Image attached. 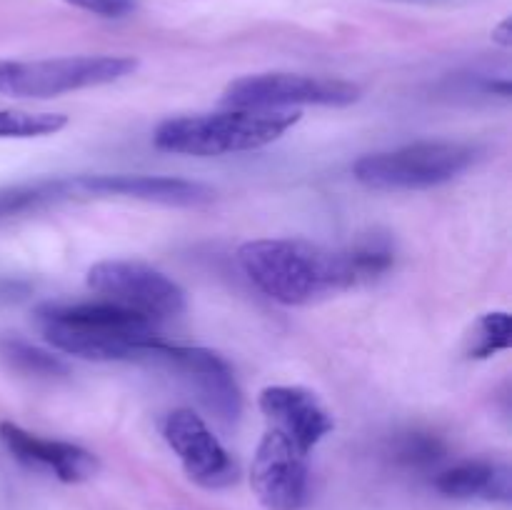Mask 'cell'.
I'll return each instance as SVG.
<instances>
[{
	"mask_svg": "<svg viewBox=\"0 0 512 510\" xmlns=\"http://www.w3.org/2000/svg\"><path fill=\"white\" fill-rule=\"evenodd\" d=\"M238 265L250 283L283 305H310L358 285L345 250L300 238L250 240L238 248Z\"/></svg>",
	"mask_w": 512,
	"mask_h": 510,
	"instance_id": "obj_1",
	"label": "cell"
},
{
	"mask_svg": "<svg viewBox=\"0 0 512 510\" xmlns=\"http://www.w3.org/2000/svg\"><path fill=\"white\" fill-rule=\"evenodd\" d=\"M43 338L55 350L85 360H150L158 323L113 303L45 305L38 310Z\"/></svg>",
	"mask_w": 512,
	"mask_h": 510,
	"instance_id": "obj_2",
	"label": "cell"
},
{
	"mask_svg": "<svg viewBox=\"0 0 512 510\" xmlns=\"http://www.w3.org/2000/svg\"><path fill=\"white\" fill-rule=\"evenodd\" d=\"M298 108H225L168 118L155 128L158 150L195 158L248 153L283 138L298 120Z\"/></svg>",
	"mask_w": 512,
	"mask_h": 510,
	"instance_id": "obj_3",
	"label": "cell"
},
{
	"mask_svg": "<svg viewBox=\"0 0 512 510\" xmlns=\"http://www.w3.org/2000/svg\"><path fill=\"white\" fill-rule=\"evenodd\" d=\"M478 158V148L455 140H423L355 160L353 175L373 190H423L458 178Z\"/></svg>",
	"mask_w": 512,
	"mask_h": 510,
	"instance_id": "obj_4",
	"label": "cell"
},
{
	"mask_svg": "<svg viewBox=\"0 0 512 510\" xmlns=\"http://www.w3.org/2000/svg\"><path fill=\"white\" fill-rule=\"evenodd\" d=\"M130 55H68L48 60H0V93L13 98H55L98 88L135 73Z\"/></svg>",
	"mask_w": 512,
	"mask_h": 510,
	"instance_id": "obj_5",
	"label": "cell"
},
{
	"mask_svg": "<svg viewBox=\"0 0 512 510\" xmlns=\"http://www.w3.org/2000/svg\"><path fill=\"white\" fill-rule=\"evenodd\" d=\"M88 288L105 303L160 323L185 313V293L173 278L138 260H100L90 265Z\"/></svg>",
	"mask_w": 512,
	"mask_h": 510,
	"instance_id": "obj_6",
	"label": "cell"
},
{
	"mask_svg": "<svg viewBox=\"0 0 512 510\" xmlns=\"http://www.w3.org/2000/svg\"><path fill=\"white\" fill-rule=\"evenodd\" d=\"M360 98L355 83L300 73H255L223 90L225 108H298V105H350Z\"/></svg>",
	"mask_w": 512,
	"mask_h": 510,
	"instance_id": "obj_7",
	"label": "cell"
},
{
	"mask_svg": "<svg viewBox=\"0 0 512 510\" xmlns=\"http://www.w3.org/2000/svg\"><path fill=\"white\" fill-rule=\"evenodd\" d=\"M150 363H163L178 370L193 385L205 408L218 415L220 420L225 423L238 420L240 410H243V398H240L233 370L225 363L223 355L208 348H198V345L168 343L160 335L150 350Z\"/></svg>",
	"mask_w": 512,
	"mask_h": 510,
	"instance_id": "obj_8",
	"label": "cell"
},
{
	"mask_svg": "<svg viewBox=\"0 0 512 510\" xmlns=\"http://www.w3.org/2000/svg\"><path fill=\"white\" fill-rule=\"evenodd\" d=\"M250 488L265 510H300L308 498V453L268 428L255 450Z\"/></svg>",
	"mask_w": 512,
	"mask_h": 510,
	"instance_id": "obj_9",
	"label": "cell"
},
{
	"mask_svg": "<svg viewBox=\"0 0 512 510\" xmlns=\"http://www.w3.org/2000/svg\"><path fill=\"white\" fill-rule=\"evenodd\" d=\"M163 438L183 463L185 475L200 488H225L238 480L235 460L193 410L180 408L165 415Z\"/></svg>",
	"mask_w": 512,
	"mask_h": 510,
	"instance_id": "obj_10",
	"label": "cell"
},
{
	"mask_svg": "<svg viewBox=\"0 0 512 510\" xmlns=\"http://www.w3.org/2000/svg\"><path fill=\"white\" fill-rule=\"evenodd\" d=\"M258 405L268 428L293 440L303 453H310L335 428L333 415L318 395L300 385H270L260 393Z\"/></svg>",
	"mask_w": 512,
	"mask_h": 510,
	"instance_id": "obj_11",
	"label": "cell"
},
{
	"mask_svg": "<svg viewBox=\"0 0 512 510\" xmlns=\"http://www.w3.org/2000/svg\"><path fill=\"white\" fill-rule=\"evenodd\" d=\"M0 443L18 463L53 473L63 483H85L100 470V460L90 450L65 440L40 438L15 423H0Z\"/></svg>",
	"mask_w": 512,
	"mask_h": 510,
	"instance_id": "obj_12",
	"label": "cell"
},
{
	"mask_svg": "<svg viewBox=\"0 0 512 510\" xmlns=\"http://www.w3.org/2000/svg\"><path fill=\"white\" fill-rule=\"evenodd\" d=\"M70 188L165 205H203L215 198V190L210 185L170 178V175H83V178L70 180Z\"/></svg>",
	"mask_w": 512,
	"mask_h": 510,
	"instance_id": "obj_13",
	"label": "cell"
},
{
	"mask_svg": "<svg viewBox=\"0 0 512 510\" xmlns=\"http://www.w3.org/2000/svg\"><path fill=\"white\" fill-rule=\"evenodd\" d=\"M438 493L455 500L483 498L493 503H510L512 475L503 463H488V460H465L443 470L435 478Z\"/></svg>",
	"mask_w": 512,
	"mask_h": 510,
	"instance_id": "obj_14",
	"label": "cell"
},
{
	"mask_svg": "<svg viewBox=\"0 0 512 510\" xmlns=\"http://www.w3.org/2000/svg\"><path fill=\"white\" fill-rule=\"evenodd\" d=\"M70 190V180H53V183L15 185V188H0V218L28 213L45 203L63 198Z\"/></svg>",
	"mask_w": 512,
	"mask_h": 510,
	"instance_id": "obj_15",
	"label": "cell"
},
{
	"mask_svg": "<svg viewBox=\"0 0 512 510\" xmlns=\"http://www.w3.org/2000/svg\"><path fill=\"white\" fill-rule=\"evenodd\" d=\"M68 125L63 113H30V110L0 108V138H43Z\"/></svg>",
	"mask_w": 512,
	"mask_h": 510,
	"instance_id": "obj_16",
	"label": "cell"
},
{
	"mask_svg": "<svg viewBox=\"0 0 512 510\" xmlns=\"http://www.w3.org/2000/svg\"><path fill=\"white\" fill-rule=\"evenodd\" d=\"M512 343V318L505 310L485 313L475 323L473 343H470V358H490V355L508 350Z\"/></svg>",
	"mask_w": 512,
	"mask_h": 510,
	"instance_id": "obj_17",
	"label": "cell"
},
{
	"mask_svg": "<svg viewBox=\"0 0 512 510\" xmlns=\"http://www.w3.org/2000/svg\"><path fill=\"white\" fill-rule=\"evenodd\" d=\"M348 255L350 270H353L355 280L363 283V280L375 278V275H383L385 270L393 265V248H390L388 240L383 238H365L358 245L345 250Z\"/></svg>",
	"mask_w": 512,
	"mask_h": 510,
	"instance_id": "obj_18",
	"label": "cell"
},
{
	"mask_svg": "<svg viewBox=\"0 0 512 510\" xmlns=\"http://www.w3.org/2000/svg\"><path fill=\"white\" fill-rule=\"evenodd\" d=\"M3 355L10 360V365H15L23 373L33 375H65L68 373V365L63 363L55 355L45 353V350L33 348L28 343H20V340H5L3 343Z\"/></svg>",
	"mask_w": 512,
	"mask_h": 510,
	"instance_id": "obj_19",
	"label": "cell"
},
{
	"mask_svg": "<svg viewBox=\"0 0 512 510\" xmlns=\"http://www.w3.org/2000/svg\"><path fill=\"white\" fill-rule=\"evenodd\" d=\"M65 3L100 15V18H125L138 8V0H65Z\"/></svg>",
	"mask_w": 512,
	"mask_h": 510,
	"instance_id": "obj_20",
	"label": "cell"
},
{
	"mask_svg": "<svg viewBox=\"0 0 512 510\" xmlns=\"http://www.w3.org/2000/svg\"><path fill=\"white\" fill-rule=\"evenodd\" d=\"M440 453V445L435 443L433 438H425V435H413V438H408V443H405L403 448V458L408 460V463H433L435 458H438Z\"/></svg>",
	"mask_w": 512,
	"mask_h": 510,
	"instance_id": "obj_21",
	"label": "cell"
},
{
	"mask_svg": "<svg viewBox=\"0 0 512 510\" xmlns=\"http://www.w3.org/2000/svg\"><path fill=\"white\" fill-rule=\"evenodd\" d=\"M510 28H512V25H510V18H505L503 23H500L498 28L493 30V40H495V43H500V45H505V48H508V45L512 43V38H510Z\"/></svg>",
	"mask_w": 512,
	"mask_h": 510,
	"instance_id": "obj_22",
	"label": "cell"
},
{
	"mask_svg": "<svg viewBox=\"0 0 512 510\" xmlns=\"http://www.w3.org/2000/svg\"><path fill=\"white\" fill-rule=\"evenodd\" d=\"M398 3H443V0H398Z\"/></svg>",
	"mask_w": 512,
	"mask_h": 510,
	"instance_id": "obj_23",
	"label": "cell"
}]
</instances>
